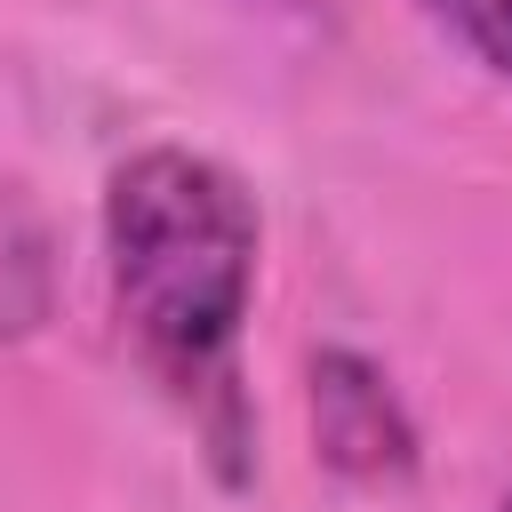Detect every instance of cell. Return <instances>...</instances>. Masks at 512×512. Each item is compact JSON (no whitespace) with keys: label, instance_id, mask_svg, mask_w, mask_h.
<instances>
[{"label":"cell","instance_id":"cell-1","mask_svg":"<svg viewBox=\"0 0 512 512\" xmlns=\"http://www.w3.org/2000/svg\"><path fill=\"white\" fill-rule=\"evenodd\" d=\"M256 200L248 184L192 152L144 144L104 184V280L136 368L192 416L224 480L248 472V392L240 328L256 304Z\"/></svg>","mask_w":512,"mask_h":512},{"label":"cell","instance_id":"cell-2","mask_svg":"<svg viewBox=\"0 0 512 512\" xmlns=\"http://www.w3.org/2000/svg\"><path fill=\"white\" fill-rule=\"evenodd\" d=\"M312 448L352 488H384V480L416 472V424L376 360H360L344 344L312 352Z\"/></svg>","mask_w":512,"mask_h":512},{"label":"cell","instance_id":"cell-3","mask_svg":"<svg viewBox=\"0 0 512 512\" xmlns=\"http://www.w3.org/2000/svg\"><path fill=\"white\" fill-rule=\"evenodd\" d=\"M416 16H432L472 64H488L512 88V0H416Z\"/></svg>","mask_w":512,"mask_h":512},{"label":"cell","instance_id":"cell-4","mask_svg":"<svg viewBox=\"0 0 512 512\" xmlns=\"http://www.w3.org/2000/svg\"><path fill=\"white\" fill-rule=\"evenodd\" d=\"M504 512H512V496H504Z\"/></svg>","mask_w":512,"mask_h":512}]
</instances>
